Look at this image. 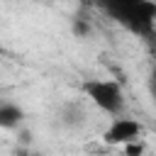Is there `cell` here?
I'll list each match as a JSON object with an SVG mask.
<instances>
[{
    "label": "cell",
    "mask_w": 156,
    "mask_h": 156,
    "mask_svg": "<svg viewBox=\"0 0 156 156\" xmlns=\"http://www.w3.org/2000/svg\"><path fill=\"white\" fill-rule=\"evenodd\" d=\"M95 5L122 29L134 37L156 34V2L154 0H95Z\"/></svg>",
    "instance_id": "6da1fadb"
},
{
    "label": "cell",
    "mask_w": 156,
    "mask_h": 156,
    "mask_svg": "<svg viewBox=\"0 0 156 156\" xmlns=\"http://www.w3.org/2000/svg\"><path fill=\"white\" fill-rule=\"evenodd\" d=\"M83 95L102 112L119 117L124 112V88L115 78H88L80 85Z\"/></svg>",
    "instance_id": "7a4b0ae2"
},
{
    "label": "cell",
    "mask_w": 156,
    "mask_h": 156,
    "mask_svg": "<svg viewBox=\"0 0 156 156\" xmlns=\"http://www.w3.org/2000/svg\"><path fill=\"white\" fill-rule=\"evenodd\" d=\"M144 124L132 117H115L110 127L102 132V141L107 146H127L132 141H139L144 136Z\"/></svg>",
    "instance_id": "3957f363"
},
{
    "label": "cell",
    "mask_w": 156,
    "mask_h": 156,
    "mask_svg": "<svg viewBox=\"0 0 156 156\" xmlns=\"http://www.w3.org/2000/svg\"><path fill=\"white\" fill-rule=\"evenodd\" d=\"M22 117H24V112L17 105H12V102H2L0 105V127L12 129V127H17L22 122Z\"/></svg>",
    "instance_id": "277c9868"
},
{
    "label": "cell",
    "mask_w": 156,
    "mask_h": 156,
    "mask_svg": "<svg viewBox=\"0 0 156 156\" xmlns=\"http://www.w3.org/2000/svg\"><path fill=\"white\" fill-rule=\"evenodd\" d=\"M61 122L68 124V127H78V124H83V110H80L76 102L66 105V107L61 110Z\"/></svg>",
    "instance_id": "5b68a950"
},
{
    "label": "cell",
    "mask_w": 156,
    "mask_h": 156,
    "mask_svg": "<svg viewBox=\"0 0 156 156\" xmlns=\"http://www.w3.org/2000/svg\"><path fill=\"white\" fill-rule=\"evenodd\" d=\"M71 32H73L78 39H83V37H88V34H90V24H88L85 20H73V24H71Z\"/></svg>",
    "instance_id": "8992f818"
},
{
    "label": "cell",
    "mask_w": 156,
    "mask_h": 156,
    "mask_svg": "<svg viewBox=\"0 0 156 156\" xmlns=\"http://www.w3.org/2000/svg\"><path fill=\"white\" fill-rule=\"evenodd\" d=\"M122 149H124L127 156H141V154H144V144H141V139H139V141H132V144H127V146H122Z\"/></svg>",
    "instance_id": "52a82bcc"
},
{
    "label": "cell",
    "mask_w": 156,
    "mask_h": 156,
    "mask_svg": "<svg viewBox=\"0 0 156 156\" xmlns=\"http://www.w3.org/2000/svg\"><path fill=\"white\" fill-rule=\"evenodd\" d=\"M149 93H151V100H154V105H156V66H154V71H151V76H149Z\"/></svg>",
    "instance_id": "ba28073f"
}]
</instances>
